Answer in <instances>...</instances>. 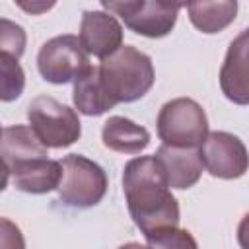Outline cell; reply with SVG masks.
I'll return each instance as SVG.
<instances>
[{
	"label": "cell",
	"mask_w": 249,
	"mask_h": 249,
	"mask_svg": "<svg viewBox=\"0 0 249 249\" xmlns=\"http://www.w3.org/2000/svg\"><path fill=\"white\" fill-rule=\"evenodd\" d=\"M148 249H198L191 231L181 228H167L146 237Z\"/></svg>",
	"instance_id": "18"
},
{
	"label": "cell",
	"mask_w": 249,
	"mask_h": 249,
	"mask_svg": "<svg viewBox=\"0 0 249 249\" xmlns=\"http://www.w3.org/2000/svg\"><path fill=\"white\" fill-rule=\"evenodd\" d=\"M97 68L115 105L144 97L156 80L152 58L132 45H123L115 54L103 58Z\"/></svg>",
	"instance_id": "2"
},
{
	"label": "cell",
	"mask_w": 249,
	"mask_h": 249,
	"mask_svg": "<svg viewBox=\"0 0 249 249\" xmlns=\"http://www.w3.org/2000/svg\"><path fill=\"white\" fill-rule=\"evenodd\" d=\"M200 158L206 171L218 179H239L249 169V154L245 144L231 132H208L200 146Z\"/></svg>",
	"instance_id": "8"
},
{
	"label": "cell",
	"mask_w": 249,
	"mask_h": 249,
	"mask_svg": "<svg viewBox=\"0 0 249 249\" xmlns=\"http://www.w3.org/2000/svg\"><path fill=\"white\" fill-rule=\"evenodd\" d=\"M191 23L202 33H220L226 29L237 14L235 0H218V2H189L185 4Z\"/></svg>",
	"instance_id": "16"
},
{
	"label": "cell",
	"mask_w": 249,
	"mask_h": 249,
	"mask_svg": "<svg viewBox=\"0 0 249 249\" xmlns=\"http://www.w3.org/2000/svg\"><path fill=\"white\" fill-rule=\"evenodd\" d=\"M101 140L105 148L119 154H140L150 144L148 128L136 124L126 117H109L101 128Z\"/></svg>",
	"instance_id": "14"
},
{
	"label": "cell",
	"mask_w": 249,
	"mask_h": 249,
	"mask_svg": "<svg viewBox=\"0 0 249 249\" xmlns=\"http://www.w3.org/2000/svg\"><path fill=\"white\" fill-rule=\"evenodd\" d=\"M62 181L58 185V198L66 206L89 208L101 202L107 193V173L99 163L82 156L70 154L60 160Z\"/></svg>",
	"instance_id": "4"
},
{
	"label": "cell",
	"mask_w": 249,
	"mask_h": 249,
	"mask_svg": "<svg viewBox=\"0 0 249 249\" xmlns=\"http://www.w3.org/2000/svg\"><path fill=\"white\" fill-rule=\"evenodd\" d=\"M0 47H2V54H8V56L19 60V56L25 51V31H23V27H19L18 23L2 18L0 19Z\"/></svg>",
	"instance_id": "19"
},
{
	"label": "cell",
	"mask_w": 249,
	"mask_h": 249,
	"mask_svg": "<svg viewBox=\"0 0 249 249\" xmlns=\"http://www.w3.org/2000/svg\"><path fill=\"white\" fill-rule=\"evenodd\" d=\"M0 150H2L4 169H12L23 161L49 156V152H47L49 148L37 138L33 128L25 126V124L4 126Z\"/></svg>",
	"instance_id": "13"
},
{
	"label": "cell",
	"mask_w": 249,
	"mask_h": 249,
	"mask_svg": "<svg viewBox=\"0 0 249 249\" xmlns=\"http://www.w3.org/2000/svg\"><path fill=\"white\" fill-rule=\"evenodd\" d=\"M101 6L113 16H119L130 31L150 39H160L171 33L177 21V14L185 4L161 2V0H136V2L103 0Z\"/></svg>",
	"instance_id": "6"
},
{
	"label": "cell",
	"mask_w": 249,
	"mask_h": 249,
	"mask_svg": "<svg viewBox=\"0 0 249 249\" xmlns=\"http://www.w3.org/2000/svg\"><path fill=\"white\" fill-rule=\"evenodd\" d=\"M25 86V74L16 58L0 54V99L14 101L21 95Z\"/></svg>",
	"instance_id": "17"
},
{
	"label": "cell",
	"mask_w": 249,
	"mask_h": 249,
	"mask_svg": "<svg viewBox=\"0 0 249 249\" xmlns=\"http://www.w3.org/2000/svg\"><path fill=\"white\" fill-rule=\"evenodd\" d=\"M29 126L47 148H68L82 134L78 113L49 95L35 97L27 107Z\"/></svg>",
	"instance_id": "5"
},
{
	"label": "cell",
	"mask_w": 249,
	"mask_h": 249,
	"mask_svg": "<svg viewBox=\"0 0 249 249\" xmlns=\"http://www.w3.org/2000/svg\"><path fill=\"white\" fill-rule=\"evenodd\" d=\"M0 228V249H25L23 235L16 224H12L8 218H2Z\"/></svg>",
	"instance_id": "20"
},
{
	"label": "cell",
	"mask_w": 249,
	"mask_h": 249,
	"mask_svg": "<svg viewBox=\"0 0 249 249\" xmlns=\"http://www.w3.org/2000/svg\"><path fill=\"white\" fill-rule=\"evenodd\" d=\"M119 249H148V245H140V243H134V241H130V243H124V245H121Z\"/></svg>",
	"instance_id": "23"
},
{
	"label": "cell",
	"mask_w": 249,
	"mask_h": 249,
	"mask_svg": "<svg viewBox=\"0 0 249 249\" xmlns=\"http://www.w3.org/2000/svg\"><path fill=\"white\" fill-rule=\"evenodd\" d=\"M123 193L130 218L144 237L179 226V202L156 156H138L124 165Z\"/></svg>",
	"instance_id": "1"
},
{
	"label": "cell",
	"mask_w": 249,
	"mask_h": 249,
	"mask_svg": "<svg viewBox=\"0 0 249 249\" xmlns=\"http://www.w3.org/2000/svg\"><path fill=\"white\" fill-rule=\"evenodd\" d=\"M84 51L97 58H107L123 47V25L111 12L86 10L78 35Z\"/></svg>",
	"instance_id": "9"
},
{
	"label": "cell",
	"mask_w": 249,
	"mask_h": 249,
	"mask_svg": "<svg viewBox=\"0 0 249 249\" xmlns=\"http://www.w3.org/2000/svg\"><path fill=\"white\" fill-rule=\"evenodd\" d=\"M220 88L235 105H249V27L228 47L220 68Z\"/></svg>",
	"instance_id": "10"
},
{
	"label": "cell",
	"mask_w": 249,
	"mask_h": 249,
	"mask_svg": "<svg viewBox=\"0 0 249 249\" xmlns=\"http://www.w3.org/2000/svg\"><path fill=\"white\" fill-rule=\"evenodd\" d=\"M72 101H74V107L82 115H88V117L103 115V113H107L109 109L115 107L113 99L109 97L107 89L103 88V82H101L97 66H89L74 82Z\"/></svg>",
	"instance_id": "15"
},
{
	"label": "cell",
	"mask_w": 249,
	"mask_h": 249,
	"mask_svg": "<svg viewBox=\"0 0 249 249\" xmlns=\"http://www.w3.org/2000/svg\"><path fill=\"white\" fill-rule=\"evenodd\" d=\"M54 6V2H51V4H25V2H19V8H23L25 12H31V14H39V12H45V10H49V8H53Z\"/></svg>",
	"instance_id": "22"
},
{
	"label": "cell",
	"mask_w": 249,
	"mask_h": 249,
	"mask_svg": "<svg viewBox=\"0 0 249 249\" xmlns=\"http://www.w3.org/2000/svg\"><path fill=\"white\" fill-rule=\"evenodd\" d=\"M237 243L241 249H249V212L241 218L237 226Z\"/></svg>",
	"instance_id": "21"
},
{
	"label": "cell",
	"mask_w": 249,
	"mask_h": 249,
	"mask_svg": "<svg viewBox=\"0 0 249 249\" xmlns=\"http://www.w3.org/2000/svg\"><path fill=\"white\" fill-rule=\"evenodd\" d=\"M89 54L76 35H58L43 43L37 54V68L45 82L62 86L76 82L89 68Z\"/></svg>",
	"instance_id": "7"
},
{
	"label": "cell",
	"mask_w": 249,
	"mask_h": 249,
	"mask_svg": "<svg viewBox=\"0 0 249 249\" xmlns=\"http://www.w3.org/2000/svg\"><path fill=\"white\" fill-rule=\"evenodd\" d=\"M12 179L14 187L31 195H45L58 189L62 181V163L51 158H37L6 169V185Z\"/></svg>",
	"instance_id": "12"
},
{
	"label": "cell",
	"mask_w": 249,
	"mask_h": 249,
	"mask_svg": "<svg viewBox=\"0 0 249 249\" xmlns=\"http://www.w3.org/2000/svg\"><path fill=\"white\" fill-rule=\"evenodd\" d=\"M154 156L160 161L171 189L183 191L198 183L204 169L200 148H173L161 144Z\"/></svg>",
	"instance_id": "11"
},
{
	"label": "cell",
	"mask_w": 249,
	"mask_h": 249,
	"mask_svg": "<svg viewBox=\"0 0 249 249\" xmlns=\"http://www.w3.org/2000/svg\"><path fill=\"white\" fill-rule=\"evenodd\" d=\"M156 126L160 140L173 148H200L208 136L206 113L191 97L167 101L158 113Z\"/></svg>",
	"instance_id": "3"
}]
</instances>
